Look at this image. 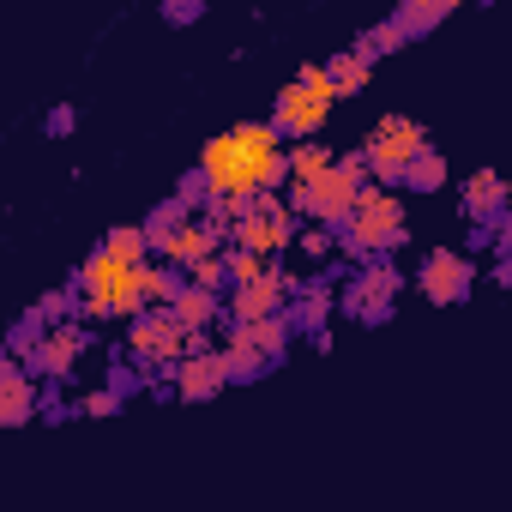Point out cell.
Wrapping results in <instances>:
<instances>
[{"label": "cell", "mask_w": 512, "mask_h": 512, "mask_svg": "<svg viewBox=\"0 0 512 512\" xmlns=\"http://www.w3.org/2000/svg\"><path fill=\"white\" fill-rule=\"evenodd\" d=\"M320 67H326V79H332V91H338V97H356V91H368V79H374V61H368L356 43H350V49H338V55H326Z\"/></svg>", "instance_id": "ac0fdd59"}, {"label": "cell", "mask_w": 512, "mask_h": 512, "mask_svg": "<svg viewBox=\"0 0 512 512\" xmlns=\"http://www.w3.org/2000/svg\"><path fill=\"white\" fill-rule=\"evenodd\" d=\"M151 380H163V374H175L193 350H211L205 344V332H193L175 308H145L139 320H127V344H121Z\"/></svg>", "instance_id": "277c9868"}, {"label": "cell", "mask_w": 512, "mask_h": 512, "mask_svg": "<svg viewBox=\"0 0 512 512\" xmlns=\"http://www.w3.org/2000/svg\"><path fill=\"white\" fill-rule=\"evenodd\" d=\"M488 284H500V290H512V260H494V272H488Z\"/></svg>", "instance_id": "836d02e7"}, {"label": "cell", "mask_w": 512, "mask_h": 512, "mask_svg": "<svg viewBox=\"0 0 512 512\" xmlns=\"http://www.w3.org/2000/svg\"><path fill=\"white\" fill-rule=\"evenodd\" d=\"M103 253H115V260H127V266H151V235H145V223H115L103 241H97Z\"/></svg>", "instance_id": "7402d4cb"}, {"label": "cell", "mask_w": 512, "mask_h": 512, "mask_svg": "<svg viewBox=\"0 0 512 512\" xmlns=\"http://www.w3.org/2000/svg\"><path fill=\"white\" fill-rule=\"evenodd\" d=\"M223 266H229V290H241V284H253V278L272 272V260H260V253H247V247H229Z\"/></svg>", "instance_id": "4316f807"}, {"label": "cell", "mask_w": 512, "mask_h": 512, "mask_svg": "<svg viewBox=\"0 0 512 512\" xmlns=\"http://www.w3.org/2000/svg\"><path fill=\"white\" fill-rule=\"evenodd\" d=\"M145 266H127L115 260V253H91V260H79V272L67 278L85 302V320H139L145 314V290H139Z\"/></svg>", "instance_id": "3957f363"}, {"label": "cell", "mask_w": 512, "mask_h": 512, "mask_svg": "<svg viewBox=\"0 0 512 512\" xmlns=\"http://www.w3.org/2000/svg\"><path fill=\"white\" fill-rule=\"evenodd\" d=\"M452 181V163H446V151L440 145H428L416 163H410V175H404V193H440Z\"/></svg>", "instance_id": "cb8c5ba5"}, {"label": "cell", "mask_w": 512, "mask_h": 512, "mask_svg": "<svg viewBox=\"0 0 512 512\" xmlns=\"http://www.w3.org/2000/svg\"><path fill=\"white\" fill-rule=\"evenodd\" d=\"M404 43H410V37H404L392 19H380V25H362V31H356V49H362L368 61H380V55H398Z\"/></svg>", "instance_id": "d4e9b609"}, {"label": "cell", "mask_w": 512, "mask_h": 512, "mask_svg": "<svg viewBox=\"0 0 512 512\" xmlns=\"http://www.w3.org/2000/svg\"><path fill=\"white\" fill-rule=\"evenodd\" d=\"M368 181H374V175H368V157H362V151H344L332 175H320L314 187H290V211H296V217H308V223L338 229V223L356 211V199H362V187H368Z\"/></svg>", "instance_id": "8992f818"}, {"label": "cell", "mask_w": 512, "mask_h": 512, "mask_svg": "<svg viewBox=\"0 0 512 512\" xmlns=\"http://www.w3.org/2000/svg\"><path fill=\"white\" fill-rule=\"evenodd\" d=\"M338 157L344 151H332V145H290V187H314L320 175L338 169Z\"/></svg>", "instance_id": "603a6c76"}, {"label": "cell", "mask_w": 512, "mask_h": 512, "mask_svg": "<svg viewBox=\"0 0 512 512\" xmlns=\"http://www.w3.org/2000/svg\"><path fill=\"white\" fill-rule=\"evenodd\" d=\"M302 241V217L290 211V199H253L235 229H229V247H247V253H260V260H272V253H290Z\"/></svg>", "instance_id": "30bf717a"}, {"label": "cell", "mask_w": 512, "mask_h": 512, "mask_svg": "<svg viewBox=\"0 0 512 512\" xmlns=\"http://www.w3.org/2000/svg\"><path fill=\"white\" fill-rule=\"evenodd\" d=\"M199 169H205L217 199L253 205V199H272V187L290 181V145L278 139L272 121H235L217 139H205Z\"/></svg>", "instance_id": "6da1fadb"}, {"label": "cell", "mask_w": 512, "mask_h": 512, "mask_svg": "<svg viewBox=\"0 0 512 512\" xmlns=\"http://www.w3.org/2000/svg\"><path fill=\"white\" fill-rule=\"evenodd\" d=\"M223 253H229V247H223ZM223 253L187 272V278H193V290H217V296H229V266H223Z\"/></svg>", "instance_id": "4dcf8cb0"}, {"label": "cell", "mask_w": 512, "mask_h": 512, "mask_svg": "<svg viewBox=\"0 0 512 512\" xmlns=\"http://www.w3.org/2000/svg\"><path fill=\"white\" fill-rule=\"evenodd\" d=\"M458 205H464V217H470V223H494V217H506V211H512V187H506V175H500V169H470V175H464V187H458Z\"/></svg>", "instance_id": "9a60e30c"}, {"label": "cell", "mask_w": 512, "mask_h": 512, "mask_svg": "<svg viewBox=\"0 0 512 512\" xmlns=\"http://www.w3.org/2000/svg\"><path fill=\"white\" fill-rule=\"evenodd\" d=\"M332 103H338V91H332L326 67H320V61H308V67H296V73L284 79V91L272 97V115H266V121L278 127V139H284V145H314V133L326 127Z\"/></svg>", "instance_id": "5b68a950"}, {"label": "cell", "mask_w": 512, "mask_h": 512, "mask_svg": "<svg viewBox=\"0 0 512 512\" xmlns=\"http://www.w3.org/2000/svg\"><path fill=\"white\" fill-rule=\"evenodd\" d=\"M434 139H428V127L416 121V115H380L374 127H368V139H362V157H368V175L380 181V187H398L404 193V175H410V163L428 151Z\"/></svg>", "instance_id": "52a82bcc"}, {"label": "cell", "mask_w": 512, "mask_h": 512, "mask_svg": "<svg viewBox=\"0 0 512 512\" xmlns=\"http://www.w3.org/2000/svg\"><path fill=\"white\" fill-rule=\"evenodd\" d=\"M290 320L278 314V320H253V326H235L229 320V344H223V356H229V374H235V386H253V380H266L284 356H290Z\"/></svg>", "instance_id": "ba28073f"}, {"label": "cell", "mask_w": 512, "mask_h": 512, "mask_svg": "<svg viewBox=\"0 0 512 512\" xmlns=\"http://www.w3.org/2000/svg\"><path fill=\"white\" fill-rule=\"evenodd\" d=\"M332 235H338V253H350L356 266H362V260H386L392 247H404V241H410L404 193H398V187L368 181V187H362V199H356V211H350Z\"/></svg>", "instance_id": "7a4b0ae2"}, {"label": "cell", "mask_w": 512, "mask_h": 512, "mask_svg": "<svg viewBox=\"0 0 512 512\" xmlns=\"http://www.w3.org/2000/svg\"><path fill=\"white\" fill-rule=\"evenodd\" d=\"M37 410H43V380L25 362L0 356V422H7V428H31Z\"/></svg>", "instance_id": "5bb4252c"}, {"label": "cell", "mask_w": 512, "mask_h": 512, "mask_svg": "<svg viewBox=\"0 0 512 512\" xmlns=\"http://www.w3.org/2000/svg\"><path fill=\"white\" fill-rule=\"evenodd\" d=\"M175 199H187V205H193V211L205 217V205H211L217 193H211V181H205V169H199V163H193V169H187V175L175 181Z\"/></svg>", "instance_id": "f1b7e54d"}, {"label": "cell", "mask_w": 512, "mask_h": 512, "mask_svg": "<svg viewBox=\"0 0 512 512\" xmlns=\"http://www.w3.org/2000/svg\"><path fill=\"white\" fill-rule=\"evenodd\" d=\"M223 386H235L223 344H211V350H193V356L175 368V392H181V404H211Z\"/></svg>", "instance_id": "4fadbf2b"}, {"label": "cell", "mask_w": 512, "mask_h": 512, "mask_svg": "<svg viewBox=\"0 0 512 512\" xmlns=\"http://www.w3.org/2000/svg\"><path fill=\"white\" fill-rule=\"evenodd\" d=\"M121 392L115 386H91V392H79V416H121Z\"/></svg>", "instance_id": "f546056e"}, {"label": "cell", "mask_w": 512, "mask_h": 512, "mask_svg": "<svg viewBox=\"0 0 512 512\" xmlns=\"http://www.w3.org/2000/svg\"><path fill=\"white\" fill-rule=\"evenodd\" d=\"M91 350V320H73V326H49V338L37 344V356L25 362L43 386H73L79 374V356Z\"/></svg>", "instance_id": "7c38bea8"}, {"label": "cell", "mask_w": 512, "mask_h": 512, "mask_svg": "<svg viewBox=\"0 0 512 512\" xmlns=\"http://www.w3.org/2000/svg\"><path fill=\"white\" fill-rule=\"evenodd\" d=\"M193 217H199V211H193L187 199H175V193H169L163 205H151V211H145V235H151V247L163 253V247H169V241H175V235H181Z\"/></svg>", "instance_id": "d6986e66"}, {"label": "cell", "mask_w": 512, "mask_h": 512, "mask_svg": "<svg viewBox=\"0 0 512 512\" xmlns=\"http://www.w3.org/2000/svg\"><path fill=\"white\" fill-rule=\"evenodd\" d=\"M416 290L434 308H458L476 290V260H470L464 247H428L422 260H416Z\"/></svg>", "instance_id": "8fae6325"}, {"label": "cell", "mask_w": 512, "mask_h": 512, "mask_svg": "<svg viewBox=\"0 0 512 512\" xmlns=\"http://www.w3.org/2000/svg\"><path fill=\"white\" fill-rule=\"evenodd\" d=\"M296 253H302L308 266H332V253H338V235H332L326 223H308V229H302V241H296Z\"/></svg>", "instance_id": "484cf974"}, {"label": "cell", "mask_w": 512, "mask_h": 512, "mask_svg": "<svg viewBox=\"0 0 512 512\" xmlns=\"http://www.w3.org/2000/svg\"><path fill=\"white\" fill-rule=\"evenodd\" d=\"M73 127H79V109L73 103H49L43 109V133L49 139H73Z\"/></svg>", "instance_id": "1f68e13d"}, {"label": "cell", "mask_w": 512, "mask_h": 512, "mask_svg": "<svg viewBox=\"0 0 512 512\" xmlns=\"http://www.w3.org/2000/svg\"><path fill=\"white\" fill-rule=\"evenodd\" d=\"M175 314H181L193 332H211L217 320H229V296H217V290H193V278H187V290H181Z\"/></svg>", "instance_id": "ffe728a7"}, {"label": "cell", "mask_w": 512, "mask_h": 512, "mask_svg": "<svg viewBox=\"0 0 512 512\" xmlns=\"http://www.w3.org/2000/svg\"><path fill=\"white\" fill-rule=\"evenodd\" d=\"M157 19H163V25H199V19H205V0H163Z\"/></svg>", "instance_id": "d6a6232c"}, {"label": "cell", "mask_w": 512, "mask_h": 512, "mask_svg": "<svg viewBox=\"0 0 512 512\" xmlns=\"http://www.w3.org/2000/svg\"><path fill=\"white\" fill-rule=\"evenodd\" d=\"M139 290H145V308H175V302H181V290H187V272H181V266H169V260H151V266H145V278H139Z\"/></svg>", "instance_id": "44dd1931"}, {"label": "cell", "mask_w": 512, "mask_h": 512, "mask_svg": "<svg viewBox=\"0 0 512 512\" xmlns=\"http://www.w3.org/2000/svg\"><path fill=\"white\" fill-rule=\"evenodd\" d=\"M73 416H79V398H67V386H43V410H37V422L61 428V422H73Z\"/></svg>", "instance_id": "83f0119b"}, {"label": "cell", "mask_w": 512, "mask_h": 512, "mask_svg": "<svg viewBox=\"0 0 512 512\" xmlns=\"http://www.w3.org/2000/svg\"><path fill=\"white\" fill-rule=\"evenodd\" d=\"M223 247H229V235H223V229H217L211 217H193V223H187V229H181V235H175V241H169V247L157 253V260H169V266H181V272H193V266H205V260H217V253H223Z\"/></svg>", "instance_id": "2e32d148"}, {"label": "cell", "mask_w": 512, "mask_h": 512, "mask_svg": "<svg viewBox=\"0 0 512 512\" xmlns=\"http://www.w3.org/2000/svg\"><path fill=\"white\" fill-rule=\"evenodd\" d=\"M398 290H404V272L392 260H362L338 284V314L356 320V326H386L392 308H398Z\"/></svg>", "instance_id": "9c48e42d"}, {"label": "cell", "mask_w": 512, "mask_h": 512, "mask_svg": "<svg viewBox=\"0 0 512 512\" xmlns=\"http://www.w3.org/2000/svg\"><path fill=\"white\" fill-rule=\"evenodd\" d=\"M452 13H458V0H398V7H392L386 19H392V25H398V31H404L410 43H416V37L440 31V25H446Z\"/></svg>", "instance_id": "e0dca14e"}]
</instances>
